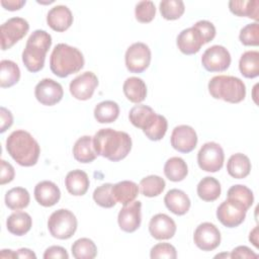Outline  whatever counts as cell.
Returning <instances> with one entry per match:
<instances>
[{"instance_id":"cell-10","label":"cell","mask_w":259,"mask_h":259,"mask_svg":"<svg viewBox=\"0 0 259 259\" xmlns=\"http://www.w3.org/2000/svg\"><path fill=\"white\" fill-rule=\"evenodd\" d=\"M201 64L208 72H223L231 65V55L225 47L214 45L205 50L201 57Z\"/></svg>"},{"instance_id":"cell-15","label":"cell","mask_w":259,"mask_h":259,"mask_svg":"<svg viewBox=\"0 0 259 259\" xmlns=\"http://www.w3.org/2000/svg\"><path fill=\"white\" fill-rule=\"evenodd\" d=\"M171 146L180 153H190L197 144V135L193 127L186 124L175 126L171 134Z\"/></svg>"},{"instance_id":"cell-7","label":"cell","mask_w":259,"mask_h":259,"mask_svg":"<svg viewBox=\"0 0 259 259\" xmlns=\"http://www.w3.org/2000/svg\"><path fill=\"white\" fill-rule=\"evenodd\" d=\"M224 150L214 142L205 143L197 153L198 166L201 170L206 172H218L221 170L224 165Z\"/></svg>"},{"instance_id":"cell-11","label":"cell","mask_w":259,"mask_h":259,"mask_svg":"<svg viewBox=\"0 0 259 259\" xmlns=\"http://www.w3.org/2000/svg\"><path fill=\"white\" fill-rule=\"evenodd\" d=\"M63 95L62 85L50 78L40 80L34 88V96L42 105L53 106L62 100Z\"/></svg>"},{"instance_id":"cell-25","label":"cell","mask_w":259,"mask_h":259,"mask_svg":"<svg viewBox=\"0 0 259 259\" xmlns=\"http://www.w3.org/2000/svg\"><path fill=\"white\" fill-rule=\"evenodd\" d=\"M157 113L148 105L140 104L134 106L128 113L130 121L136 127L142 128L145 131L147 127L151 125V123L156 118Z\"/></svg>"},{"instance_id":"cell-35","label":"cell","mask_w":259,"mask_h":259,"mask_svg":"<svg viewBox=\"0 0 259 259\" xmlns=\"http://www.w3.org/2000/svg\"><path fill=\"white\" fill-rule=\"evenodd\" d=\"M30 201L28 191L23 187H13L5 194V204L12 210L25 208Z\"/></svg>"},{"instance_id":"cell-45","label":"cell","mask_w":259,"mask_h":259,"mask_svg":"<svg viewBox=\"0 0 259 259\" xmlns=\"http://www.w3.org/2000/svg\"><path fill=\"white\" fill-rule=\"evenodd\" d=\"M193 27L200 33L204 44L211 41L215 36V27L210 21L199 20L193 25Z\"/></svg>"},{"instance_id":"cell-47","label":"cell","mask_w":259,"mask_h":259,"mask_svg":"<svg viewBox=\"0 0 259 259\" xmlns=\"http://www.w3.org/2000/svg\"><path fill=\"white\" fill-rule=\"evenodd\" d=\"M45 259L57 258V259H68L69 254L67 250L61 246H51L44 253Z\"/></svg>"},{"instance_id":"cell-18","label":"cell","mask_w":259,"mask_h":259,"mask_svg":"<svg viewBox=\"0 0 259 259\" xmlns=\"http://www.w3.org/2000/svg\"><path fill=\"white\" fill-rule=\"evenodd\" d=\"M177 47L184 55H193L199 52L204 45L200 33L193 26L183 29L177 36Z\"/></svg>"},{"instance_id":"cell-23","label":"cell","mask_w":259,"mask_h":259,"mask_svg":"<svg viewBox=\"0 0 259 259\" xmlns=\"http://www.w3.org/2000/svg\"><path fill=\"white\" fill-rule=\"evenodd\" d=\"M73 156L80 163H91L98 156L94 150L93 139L90 136L79 138L73 147Z\"/></svg>"},{"instance_id":"cell-48","label":"cell","mask_w":259,"mask_h":259,"mask_svg":"<svg viewBox=\"0 0 259 259\" xmlns=\"http://www.w3.org/2000/svg\"><path fill=\"white\" fill-rule=\"evenodd\" d=\"M258 255L254 253L247 246H238L230 254V258H257Z\"/></svg>"},{"instance_id":"cell-20","label":"cell","mask_w":259,"mask_h":259,"mask_svg":"<svg viewBox=\"0 0 259 259\" xmlns=\"http://www.w3.org/2000/svg\"><path fill=\"white\" fill-rule=\"evenodd\" d=\"M33 194L36 202L45 207L55 205L61 197L59 187L54 182L49 180L38 182L34 187Z\"/></svg>"},{"instance_id":"cell-41","label":"cell","mask_w":259,"mask_h":259,"mask_svg":"<svg viewBox=\"0 0 259 259\" xmlns=\"http://www.w3.org/2000/svg\"><path fill=\"white\" fill-rule=\"evenodd\" d=\"M168 128L167 119L160 114L156 115V118L151 123L149 127H147L144 132L146 137L151 141H160L164 138Z\"/></svg>"},{"instance_id":"cell-46","label":"cell","mask_w":259,"mask_h":259,"mask_svg":"<svg viewBox=\"0 0 259 259\" xmlns=\"http://www.w3.org/2000/svg\"><path fill=\"white\" fill-rule=\"evenodd\" d=\"M1 175H0V183L1 185H4L6 183L11 182L14 179L15 172L13 166L6 162L5 160H1Z\"/></svg>"},{"instance_id":"cell-26","label":"cell","mask_w":259,"mask_h":259,"mask_svg":"<svg viewBox=\"0 0 259 259\" xmlns=\"http://www.w3.org/2000/svg\"><path fill=\"white\" fill-rule=\"evenodd\" d=\"M227 171L233 178H245L251 171V162L249 158L242 153L234 154L228 160Z\"/></svg>"},{"instance_id":"cell-12","label":"cell","mask_w":259,"mask_h":259,"mask_svg":"<svg viewBox=\"0 0 259 259\" xmlns=\"http://www.w3.org/2000/svg\"><path fill=\"white\" fill-rule=\"evenodd\" d=\"M194 244L202 251H212L221 244V233L211 223H202L194 231Z\"/></svg>"},{"instance_id":"cell-8","label":"cell","mask_w":259,"mask_h":259,"mask_svg":"<svg viewBox=\"0 0 259 259\" xmlns=\"http://www.w3.org/2000/svg\"><path fill=\"white\" fill-rule=\"evenodd\" d=\"M29 29L28 22L21 17H12L6 20L0 28L1 49L6 51L24 37Z\"/></svg>"},{"instance_id":"cell-22","label":"cell","mask_w":259,"mask_h":259,"mask_svg":"<svg viewBox=\"0 0 259 259\" xmlns=\"http://www.w3.org/2000/svg\"><path fill=\"white\" fill-rule=\"evenodd\" d=\"M89 184L87 173L79 169L70 171L65 178V185L68 192L75 196L84 195L89 188Z\"/></svg>"},{"instance_id":"cell-38","label":"cell","mask_w":259,"mask_h":259,"mask_svg":"<svg viewBox=\"0 0 259 259\" xmlns=\"http://www.w3.org/2000/svg\"><path fill=\"white\" fill-rule=\"evenodd\" d=\"M165 186V180L158 175H149L143 178L140 182L141 192L147 197L158 196L163 192Z\"/></svg>"},{"instance_id":"cell-5","label":"cell","mask_w":259,"mask_h":259,"mask_svg":"<svg viewBox=\"0 0 259 259\" xmlns=\"http://www.w3.org/2000/svg\"><path fill=\"white\" fill-rule=\"evenodd\" d=\"M208 92L215 99H223L230 103H239L246 96V86L240 78L219 75L209 80Z\"/></svg>"},{"instance_id":"cell-53","label":"cell","mask_w":259,"mask_h":259,"mask_svg":"<svg viewBox=\"0 0 259 259\" xmlns=\"http://www.w3.org/2000/svg\"><path fill=\"white\" fill-rule=\"evenodd\" d=\"M1 258H17L16 256V252H13L12 250H2L1 254H0Z\"/></svg>"},{"instance_id":"cell-39","label":"cell","mask_w":259,"mask_h":259,"mask_svg":"<svg viewBox=\"0 0 259 259\" xmlns=\"http://www.w3.org/2000/svg\"><path fill=\"white\" fill-rule=\"evenodd\" d=\"M185 6L181 0H163L160 2L161 15L167 20H175L182 16Z\"/></svg>"},{"instance_id":"cell-29","label":"cell","mask_w":259,"mask_h":259,"mask_svg":"<svg viewBox=\"0 0 259 259\" xmlns=\"http://www.w3.org/2000/svg\"><path fill=\"white\" fill-rule=\"evenodd\" d=\"M230 11L237 16H246L256 21L259 19L258 0H232L229 2Z\"/></svg>"},{"instance_id":"cell-21","label":"cell","mask_w":259,"mask_h":259,"mask_svg":"<svg viewBox=\"0 0 259 259\" xmlns=\"http://www.w3.org/2000/svg\"><path fill=\"white\" fill-rule=\"evenodd\" d=\"M164 202L166 207L177 215L185 214L190 208V199L187 194L180 189H170L165 197Z\"/></svg>"},{"instance_id":"cell-50","label":"cell","mask_w":259,"mask_h":259,"mask_svg":"<svg viewBox=\"0 0 259 259\" xmlns=\"http://www.w3.org/2000/svg\"><path fill=\"white\" fill-rule=\"evenodd\" d=\"M25 3V0H1V5L9 11L19 10Z\"/></svg>"},{"instance_id":"cell-27","label":"cell","mask_w":259,"mask_h":259,"mask_svg":"<svg viewBox=\"0 0 259 259\" xmlns=\"http://www.w3.org/2000/svg\"><path fill=\"white\" fill-rule=\"evenodd\" d=\"M32 226V220L31 217L25 212V211H16L11 213L7 221H6V227L7 230L15 235V236H23L29 230Z\"/></svg>"},{"instance_id":"cell-40","label":"cell","mask_w":259,"mask_h":259,"mask_svg":"<svg viewBox=\"0 0 259 259\" xmlns=\"http://www.w3.org/2000/svg\"><path fill=\"white\" fill-rule=\"evenodd\" d=\"M112 185L113 184L111 183H105L98 186L93 191V199L99 206L110 208L116 204V201L114 200L111 192Z\"/></svg>"},{"instance_id":"cell-49","label":"cell","mask_w":259,"mask_h":259,"mask_svg":"<svg viewBox=\"0 0 259 259\" xmlns=\"http://www.w3.org/2000/svg\"><path fill=\"white\" fill-rule=\"evenodd\" d=\"M0 116H1V124H0V132L4 133L7 128H9L13 123V116L11 112L6 109L5 107L0 108Z\"/></svg>"},{"instance_id":"cell-3","label":"cell","mask_w":259,"mask_h":259,"mask_svg":"<svg viewBox=\"0 0 259 259\" xmlns=\"http://www.w3.org/2000/svg\"><path fill=\"white\" fill-rule=\"evenodd\" d=\"M83 54L67 44H58L50 58L51 71L60 78H66L84 67Z\"/></svg>"},{"instance_id":"cell-52","label":"cell","mask_w":259,"mask_h":259,"mask_svg":"<svg viewBox=\"0 0 259 259\" xmlns=\"http://www.w3.org/2000/svg\"><path fill=\"white\" fill-rule=\"evenodd\" d=\"M249 240L253 243V245L258 248V227H255L253 231L250 233Z\"/></svg>"},{"instance_id":"cell-16","label":"cell","mask_w":259,"mask_h":259,"mask_svg":"<svg viewBox=\"0 0 259 259\" xmlns=\"http://www.w3.org/2000/svg\"><path fill=\"white\" fill-rule=\"evenodd\" d=\"M142 203L141 201H132L124 204L117 215V223L119 228L125 233H133L141 226Z\"/></svg>"},{"instance_id":"cell-14","label":"cell","mask_w":259,"mask_h":259,"mask_svg":"<svg viewBox=\"0 0 259 259\" xmlns=\"http://www.w3.org/2000/svg\"><path fill=\"white\" fill-rule=\"evenodd\" d=\"M97 86L98 79L96 75L87 71L71 81L70 92L78 100H88L92 97Z\"/></svg>"},{"instance_id":"cell-4","label":"cell","mask_w":259,"mask_h":259,"mask_svg":"<svg viewBox=\"0 0 259 259\" xmlns=\"http://www.w3.org/2000/svg\"><path fill=\"white\" fill-rule=\"evenodd\" d=\"M51 46L52 36L46 30L36 29L29 35L22 52V62L29 72L36 73L44 68Z\"/></svg>"},{"instance_id":"cell-31","label":"cell","mask_w":259,"mask_h":259,"mask_svg":"<svg viewBox=\"0 0 259 259\" xmlns=\"http://www.w3.org/2000/svg\"><path fill=\"white\" fill-rule=\"evenodd\" d=\"M119 106L115 101L105 100L98 103L94 108V117L99 123H110L117 119Z\"/></svg>"},{"instance_id":"cell-28","label":"cell","mask_w":259,"mask_h":259,"mask_svg":"<svg viewBox=\"0 0 259 259\" xmlns=\"http://www.w3.org/2000/svg\"><path fill=\"white\" fill-rule=\"evenodd\" d=\"M123 93L127 100L133 103H140L147 96V86L145 82L138 77L127 78L122 86Z\"/></svg>"},{"instance_id":"cell-30","label":"cell","mask_w":259,"mask_h":259,"mask_svg":"<svg viewBox=\"0 0 259 259\" xmlns=\"http://www.w3.org/2000/svg\"><path fill=\"white\" fill-rule=\"evenodd\" d=\"M197 195L204 201H214L221 195V184L213 177L206 176L197 184Z\"/></svg>"},{"instance_id":"cell-19","label":"cell","mask_w":259,"mask_h":259,"mask_svg":"<svg viewBox=\"0 0 259 259\" xmlns=\"http://www.w3.org/2000/svg\"><path fill=\"white\" fill-rule=\"evenodd\" d=\"M47 22L53 30L63 32L72 25L73 14L67 6L57 5L48 12Z\"/></svg>"},{"instance_id":"cell-9","label":"cell","mask_w":259,"mask_h":259,"mask_svg":"<svg viewBox=\"0 0 259 259\" xmlns=\"http://www.w3.org/2000/svg\"><path fill=\"white\" fill-rule=\"evenodd\" d=\"M124 60L131 73H142L151 63V50L144 42H135L127 48Z\"/></svg>"},{"instance_id":"cell-36","label":"cell","mask_w":259,"mask_h":259,"mask_svg":"<svg viewBox=\"0 0 259 259\" xmlns=\"http://www.w3.org/2000/svg\"><path fill=\"white\" fill-rule=\"evenodd\" d=\"M228 199L240 204L246 210L251 207L254 202V195L250 188L245 185L237 184L233 185L228 190Z\"/></svg>"},{"instance_id":"cell-24","label":"cell","mask_w":259,"mask_h":259,"mask_svg":"<svg viewBox=\"0 0 259 259\" xmlns=\"http://www.w3.org/2000/svg\"><path fill=\"white\" fill-rule=\"evenodd\" d=\"M112 196L116 202L127 204L135 200L139 194V186L134 181L123 180L112 185Z\"/></svg>"},{"instance_id":"cell-51","label":"cell","mask_w":259,"mask_h":259,"mask_svg":"<svg viewBox=\"0 0 259 259\" xmlns=\"http://www.w3.org/2000/svg\"><path fill=\"white\" fill-rule=\"evenodd\" d=\"M16 256L17 258H33V259L36 258V255L30 249H27V248H21L17 250Z\"/></svg>"},{"instance_id":"cell-44","label":"cell","mask_w":259,"mask_h":259,"mask_svg":"<svg viewBox=\"0 0 259 259\" xmlns=\"http://www.w3.org/2000/svg\"><path fill=\"white\" fill-rule=\"evenodd\" d=\"M150 257L152 259H158V258L175 259L177 257V253L173 245L169 243H159L151 249Z\"/></svg>"},{"instance_id":"cell-13","label":"cell","mask_w":259,"mask_h":259,"mask_svg":"<svg viewBox=\"0 0 259 259\" xmlns=\"http://www.w3.org/2000/svg\"><path fill=\"white\" fill-rule=\"evenodd\" d=\"M247 210L240 204L227 199L223 201L217 209V218L227 228L240 226L245 218Z\"/></svg>"},{"instance_id":"cell-17","label":"cell","mask_w":259,"mask_h":259,"mask_svg":"<svg viewBox=\"0 0 259 259\" xmlns=\"http://www.w3.org/2000/svg\"><path fill=\"white\" fill-rule=\"evenodd\" d=\"M149 232L156 240H168L175 235L176 224L169 215L157 213L149 223Z\"/></svg>"},{"instance_id":"cell-37","label":"cell","mask_w":259,"mask_h":259,"mask_svg":"<svg viewBox=\"0 0 259 259\" xmlns=\"http://www.w3.org/2000/svg\"><path fill=\"white\" fill-rule=\"evenodd\" d=\"M72 255L76 259H93L97 255L95 243L88 238L76 240L71 247Z\"/></svg>"},{"instance_id":"cell-1","label":"cell","mask_w":259,"mask_h":259,"mask_svg":"<svg viewBox=\"0 0 259 259\" xmlns=\"http://www.w3.org/2000/svg\"><path fill=\"white\" fill-rule=\"evenodd\" d=\"M93 146L97 155L117 162L124 159L131 152L132 139L125 132L101 128L93 137Z\"/></svg>"},{"instance_id":"cell-42","label":"cell","mask_w":259,"mask_h":259,"mask_svg":"<svg viewBox=\"0 0 259 259\" xmlns=\"http://www.w3.org/2000/svg\"><path fill=\"white\" fill-rule=\"evenodd\" d=\"M156 14V7L152 1H141L136 5V19L142 23L151 22Z\"/></svg>"},{"instance_id":"cell-2","label":"cell","mask_w":259,"mask_h":259,"mask_svg":"<svg viewBox=\"0 0 259 259\" xmlns=\"http://www.w3.org/2000/svg\"><path fill=\"white\" fill-rule=\"evenodd\" d=\"M6 150L17 164L24 167L35 165L40 154L38 143L23 130L14 131L9 135L6 140Z\"/></svg>"},{"instance_id":"cell-33","label":"cell","mask_w":259,"mask_h":259,"mask_svg":"<svg viewBox=\"0 0 259 259\" xmlns=\"http://www.w3.org/2000/svg\"><path fill=\"white\" fill-rule=\"evenodd\" d=\"M187 165L180 157H172L168 159L164 165V174L170 181H182L187 176Z\"/></svg>"},{"instance_id":"cell-34","label":"cell","mask_w":259,"mask_h":259,"mask_svg":"<svg viewBox=\"0 0 259 259\" xmlns=\"http://www.w3.org/2000/svg\"><path fill=\"white\" fill-rule=\"evenodd\" d=\"M0 86L9 88L20 79V70L16 63L10 60H2L0 63Z\"/></svg>"},{"instance_id":"cell-32","label":"cell","mask_w":259,"mask_h":259,"mask_svg":"<svg viewBox=\"0 0 259 259\" xmlns=\"http://www.w3.org/2000/svg\"><path fill=\"white\" fill-rule=\"evenodd\" d=\"M239 69L245 78H255L259 75V53L257 51L245 52L239 61Z\"/></svg>"},{"instance_id":"cell-43","label":"cell","mask_w":259,"mask_h":259,"mask_svg":"<svg viewBox=\"0 0 259 259\" xmlns=\"http://www.w3.org/2000/svg\"><path fill=\"white\" fill-rule=\"evenodd\" d=\"M239 38L244 46L257 47L259 45V24L258 22L249 23L244 26L239 34Z\"/></svg>"},{"instance_id":"cell-6","label":"cell","mask_w":259,"mask_h":259,"mask_svg":"<svg viewBox=\"0 0 259 259\" xmlns=\"http://www.w3.org/2000/svg\"><path fill=\"white\" fill-rule=\"evenodd\" d=\"M77 219L75 214L66 208L54 211L48 221V228L54 238L60 240L70 239L77 230Z\"/></svg>"}]
</instances>
